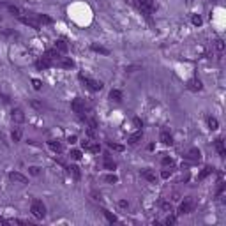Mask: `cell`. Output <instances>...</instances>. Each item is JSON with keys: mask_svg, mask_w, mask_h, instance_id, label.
Instances as JSON below:
<instances>
[{"mask_svg": "<svg viewBox=\"0 0 226 226\" xmlns=\"http://www.w3.org/2000/svg\"><path fill=\"white\" fill-rule=\"evenodd\" d=\"M30 212L37 217V219H42V217L46 216V207H44V203H42L41 200H34V201H32V207H30Z\"/></svg>", "mask_w": 226, "mask_h": 226, "instance_id": "6da1fadb", "label": "cell"}, {"mask_svg": "<svg viewBox=\"0 0 226 226\" xmlns=\"http://www.w3.org/2000/svg\"><path fill=\"white\" fill-rule=\"evenodd\" d=\"M80 80H81L83 83H87L92 90H101L103 88V83L97 81V80H94V78H87V76H83V74H80Z\"/></svg>", "mask_w": 226, "mask_h": 226, "instance_id": "7a4b0ae2", "label": "cell"}, {"mask_svg": "<svg viewBox=\"0 0 226 226\" xmlns=\"http://www.w3.org/2000/svg\"><path fill=\"white\" fill-rule=\"evenodd\" d=\"M20 20H21V23L28 25V27L35 28V30H39V28H41V23L37 21V18H35V16H20Z\"/></svg>", "mask_w": 226, "mask_h": 226, "instance_id": "3957f363", "label": "cell"}, {"mask_svg": "<svg viewBox=\"0 0 226 226\" xmlns=\"http://www.w3.org/2000/svg\"><path fill=\"white\" fill-rule=\"evenodd\" d=\"M53 64H55V65H58V67H65V69H71V67H74V62H72L71 58H67V57H57V58L53 60Z\"/></svg>", "mask_w": 226, "mask_h": 226, "instance_id": "277c9868", "label": "cell"}, {"mask_svg": "<svg viewBox=\"0 0 226 226\" xmlns=\"http://www.w3.org/2000/svg\"><path fill=\"white\" fill-rule=\"evenodd\" d=\"M11 118H12L14 124H23L25 122V113H23L21 108H14V110L11 111Z\"/></svg>", "mask_w": 226, "mask_h": 226, "instance_id": "5b68a950", "label": "cell"}, {"mask_svg": "<svg viewBox=\"0 0 226 226\" xmlns=\"http://www.w3.org/2000/svg\"><path fill=\"white\" fill-rule=\"evenodd\" d=\"M81 147L85 150L92 152V154H99V152H101V145L95 143V141H81Z\"/></svg>", "mask_w": 226, "mask_h": 226, "instance_id": "8992f818", "label": "cell"}, {"mask_svg": "<svg viewBox=\"0 0 226 226\" xmlns=\"http://www.w3.org/2000/svg\"><path fill=\"white\" fill-rule=\"evenodd\" d=\"M193 208H194V201H193V200H184V201L180 203L178 214H189V212H193Z\"/></svg>", "mask_w": 226, "mask_h": 226, "instance_id": "52a82bcc", "label": "cell"}, {"mask_svg": "<svg viewBox=\"0 0 226 226\" xmlns=\"http://www.w3.org/2000/svg\"><path fill=\"white\" fill-rule=\"evenodd\" d=\"M71 108L74 110V113H78L80 117H83V113H85V103H83L81 99H74L71 103Z\"/></svg>", "mask_w": 226, "mask_h": 226, "instance_id": "ba28073f", "label": "cell"}, {"mask_svg": "<svg viewBox=\"0 0 226 226\" xmlns=\"http://www.w3.org/2000/svg\"><path fill=\"white\" fill-rule=\"evenodd\" d=\"M159 140H161V143H165V145H173V136H171V133H170L168 129H163V131H161Z\"/></svg>", "mask_w": 226, "mask_h": 226, "instance_id": "9c48e42d", "label": "cell"}, {"mask_svg": "<svg viewBox=\"0 0 226 226\" xmlns=\"http://www.w3.org/2000/svg\"><path fill=\"white\" fill-rule=\"evenodd\" d=\"M9 178L12 180V182H16V184H27V182H28V178H27L25 175L18 173V171H11Z\"/></svg>", "mask_w": 226, "mask_h": 226, "instance_id": "30bf717a", "label": "cell"}, {"mask_svg": "<svg viewBox=\"0 0 226 226\" xmlns=\"http://www.w3.org/2000/svg\"><path fill=\"white\" fill-rule=\"evenodd\" d=\"M187 88H189V90H193V92H198V90H201V88H203V85H201V81H200L198 78H193V80H189V81H187Z\"/></svg>", "mask_w": 226, "mask_h": 226, "instance_id": "8fae6325", "label": "cell"}, {"mask_svg": "<svg viewBox=\"0 0 226 226\" xmlns=\"http://www.w3.org/2000/svg\"><path fill=\"white\" fill-rule=\"evenodd\" d=\"M138 4H140V7H141V11L143 12H150V11L154 9V4H152V0H138Z\"/></svg>", "mask_w": 226, "mask_h": 226, "instance_id": "7c38bea8", "label": "cell"}, {"mask_svg": "<svg viewBox=\"0 0 226 226\" xmlns=\"http://www.w3.org/2000/svg\"><path fill=\"white\" fill-rule=\"evenodd\" d=\"M187 159H189V161H193V163L200 161V159H201V154H200V150H198V148H191V150L187 152Z\"/></svg>", "mask_w": 226, "mask_h": 226, "instance_id": "4fadbf2b", "label": "cell"}, {"mask_svg": "<svg viewBox=\"0 0 226 226\" xmlns=\"http://www.w3.org/2000/svg\"><path fill=\"white\" fill-rule=\"evenodd\" d=\"M103 163H104V168H106V170H110V171H113V170L117 168V165H115V161H113V159L110 157V155H104Z\"/></svg>", "mask_w": 226, "mask_h": 226, "instance_id": "5bb4252c", "label": "cell"}, {"mask_svg": "<svg viewBox=\"0 0 226 226\" xmlns=\"http://www.w3.org/2000/svg\"><path fill=\"white\" fill-rule=\"evenodd\" d=\"M90 50L95 53H101V55H110V50L108 48H104V46H101V44H92L90 46Z\"/></svg>", "mask_w": 226, "mask_h": 226, "instance_id": "9a60e30c", "label": "cell"}, {"mask_svg": "<svg viewBox=\"0 0 226 226\" xmlns=\"http://www.w3.org/2000/svg\"><path fill=\"white\" fill-rule=\"evenodd\" d=\"M216 150H217V152H219V155H221V157H224V155H226L224 141H223L221 138H219V140H216Z\"/></svg>", "mask_w": 226, "mask_h": 226, "instance_id": "2e32d148", "label": "cell"}, {"mask_svg": "<svg viewBox=\"0 0 226 226\" xmlns=\"http://www.w3.org/2000/svg\"><path fill=\"white\" fill-rule=\"evenodd\" d=\"M50 65H53V64L48 57H42L41 60H37V67H39V69H48Z\"/></svg>", "mask_w": 226, "mask_h": 226, "instance_id": "e0dca14e", "label": "cell"}, {"mask_svg": "<svg viewBox=\"0 0 226 226\" xmlns=\"http://www.w3.org/2000/svg\"><path fill=\"white\" fill-rule=\"evenodd\" d=\"M110 99L115 101V103H120V101H122V92L117 90V88H113L111 92H110Z\"/></svg>", "mask_w": 226, "mask_h": 226, "instance_id": "ac0fdd59", "label": "cell"}, {"mask_svg": "<svg viewBox=\"0 0 226 226\" xmlns=\"http://www.w3.org/2000/svg\"><path fill=\"white\" fill-rule=\"evenodd\" d=\"M55 50H57L58 53H65V52H67V44H65V41H62V39H60V41H57V42H55Z\"/></svg>", "mask_w": 226, "mask_h": 226, "instance_id": "d6986e66", "label": "cell"}, {"mask_svg": "<svg viewBox=\"0 0 226 226\" xmlns=\"http://www.w3.org/2000/svg\"><path fill=\"white\" fill-rule=\"evenodd\" d=\"M212 170H214V168H210V166H205V168H203V170H201V171L198 173V180H203L205 177H208V175L212 173Z\"/></svg>", "mask_w": 226, "mask_h": 226, "instance_id": "ffe728a7", "label": "cell"}, {"mask_svg": "<svg viewBox=\"0 0 226 226\" xmlns=\"http://www.w3.org/2000/svg\"><path fill=\"white\" fill-rule=\"evenodd\" d=\"M141 175H143V178H147L148 182H155V173H154V171H150V170H143Z\"/></svg>", "mask_w": 226, "mask_h": 226, "instance_id": "44dd1931", "label": "cell"}, {"mask_svg": "<svg viewBox=\"0 0 226 226\" xmlns=\"http://www.w3.org/2000/svg\"><path fill=\"white\" fill-rule=\"evenodd\" d=\"M48 145H50V148H52V150H55V152H62V150H64V147H62L60 141H55V140H52Z\"/></svg>", "mask_w": 226, "mask_h": 226, "instance_id": "7402d4cb", "label": "cell"}, {"mask_svg": "<svg viewBox=\"0 0 226 226\" xmlns=\"http://www.w3.org/2000/svg\"><path fill=\"white\" fill-rule=\"evenodd\" d=\"M141 136H143V134H141V131H138V133H134L133 136L129 138V141H127V143H129V145H136V143H138V141H140V140H141Z\"/></svg>", "mask_w": 226, "mask_h": 226, "instance_id": "603a6c76", "label": "cell"}, {"mask_svg": "<svg viewBox=\"0 0 226 226\" xmlns=\"http://www.w3.org/2000/svg\"><path fill=\"white\" fill-rule=\"evenodd\" d=\"M67 171H69V173L76 178V180L81 177V173H80V168H78V166H69V168H67Z\"/></svg>", "mask_w": 226, "mask_h": 226, "instance_id": "cb8c5ba5", "label": "cell"}, {"mask_svg": "<svg viewBox=\"0 0 226 226\" xmlns=\"http://www.w3.org/2000/svg\"><path fill=\"white\" fill-rule=\"evenodd\" d=\"M207 122H208V129H210V131H216L217 125H219V124H217V118H214V117H208Z\"/></svg>", "mask_w": 226, "mask_h": 226, "instance_id": "d4e9b609", "label": "cell"}, {"mask_svg": "<svg viewBox=\"0 0 226 226\" xmlns=\"http://www.w3.org/2000/svg\"><path fill=\"white\" fill-rule=\"evenodd\" d=\"M11 138H12V141H20V138H21V129H20V127L12 129V133H11Z\"/></svg>", "mask_w": 226, "mask_h": 226, "instance_id": "484cf974", "label": "cell"}, {"mask_svg": "<svg viewBox=\"0 0 226 226\" xmlns=\"http://www.w3.org/2000/svg\"><path fill=\"white\" fill-rule=\"evenodd\" d=\"M35 18H37L39 23H53L52 18H50V16H44V14H35Z\"/></svg>", "mask_w": 226, "mask_h": 226, "instance_id": "4316f807", "label": "cell"}, {"mask_svg": "<svg viewBox=\"0 0 226 226\" xmlns=\"http://www.w3.org/2000/svg\"><path fill=\"white\" fill-rule=\"evenodd\" d=\"M7 9H9V12H12V14L21 16V9H20V7H16V5H7Z\"/></svg>", "mask_w": 226, "mask_h": 226, "instance_id": "83f0119b", "label": "cell"}, {"mask_svg": "<svg viewBox=\"0 0 226 226\" xmlns=\"http://www.w3.org/2000/svg\"><path fill=\"white\" fill-rule=\"evenodd\" d=\"M32 85H34V88H35V90H41V88H42V81H41V80H37V78H34V80H32Z\"/></svg>", "mask_w": 226, "mask_h": 226, "instance_id": "f1b7e54d", "label": "cell"}, {"mask_svg": "<svg viewBox=\"0 0 226 226\" xmlns=\"http://www.w3.org/2000/svg\"><path fill=\"white\" fill-rule=\"evenodd\" d=\"M104 217H106V219H108L110 223H117V217L113 216L111 212H108V210H104Z\"/></svg>", "mask_w": 226, "mask_h": 226, "instance_id": "f546056e", "label": "cell"}, {"mask_svg": "<svg viewBox=\"0 0 226 226\" xmlns=\"http://www.w3.org/2000/svg\"><path fill=\"white\" fill-rule=\"evenodd\" d=\"M71 159H74V161H78V159H81V152L80 150H71Z\"/></svg>", "mask_w": 226, "mask_h": 226, "instance_id": "4dcf8cb0", "label": "cell"}, {"mask_svg": "<svg viewBox=\"0 0 226 226\" xmlns=\"http://www.w3.org/2000/svg\"><path fill=\"white\" fill-rule=\"evenodd\" d=\"M104 180H106V182H110V184H115L118 178H117V175H106V177H104Z\"/></svg>", "mask_w": 226, "mask_h": 226, "instance_id": "1f68e13d", "label": "cell"}, {"mask_svg": "<svg viewBox=\"0 0 226 226\" xmlns=\"http://www.w3.org/2000/svg\"><path fill=\"white\" fill-rule=\"evenodd\" d=\"M108 147H110V148H113V150H124L122 145H117V143H113V141H110V143H108Z\"/></svg>", "mask_w": 226, "mask_h": 226, "instance_id": "d6a6232c", "label": "cell"}, {"mask_svg": "<svg viewBox=\"0 0 226 226\" xmlns=\"http://www.w3.org/2000/svg\"><path fill=\"white\" fill-rule=\"evenodd\" d=\"M165 223H166L168 226H170V224H175V223H177V217H175V216H168Z\"/></svg>", "mask_w": 226, "mask_h": 226, "instance_id": "836d02e7", "label": "cell"}, {"mask_svg": "<svg viewBox=\"0 0 226 226\" xmlns=\"http://www.w3.org/2000/svg\"><path fill=\"white\" fill-rule=\"evenodd\" d=\"M163 165H165V166H171V165H173V159L166 155V157H163Z\"/></svg>", "mask_w": 226, "mask_h": 226, "instance_id": "e575fe53", "label": "cell"}, {"mask_svg": "<svg viewBox=\"0 0 226 226\" xmlns=\"http://www.w3.org/2000/svg\"><path fill=\"white\" fill-rule=\"evenodd\" d=\"M193 25H196V27H200V25H201V18H200L198 14H194V16H193Z\"/></svg>", "mask_w": 226, "mask_h": 226, "instance_id": "d590c367", "label": "cell"}, {"mask_svg": "<svg viewBox=\"0 0 226 226\" xmlns=\"http://www.w3.org/2000/svg\"><path fill=\"white\" fill-rule=\"evenodd\" d=\"M161 207H163V210H166V212H173L171 205H170V203H166V201H163V203H161Z\"/></svg>", "mask_w": 226, "mask_h": 226, "instance_id": "8d00e7d4", "label": "cell"}, {"mask_svg": "<svg viewBox=\"0 0 226 226\" xmlns=\"http://www.w3.org/2000/svg\"><path fill=\"white\" fill-rule=\"evenodd\" d=\"M216 48L219 50V52H223V50H224V42L221 41V39H217V41H216Z\"/></svg>", "mask_w": 226, "mask_h": 226, "instance_id": "74e56055", "label": "cell"}, {"mask_svg": "<svg viewBox=\"0 0 226 226\" xmlns=\"http://www.w3.org/2000/svg\"><path fill=\"white\" fill-rule=\"evenodd\" d=\"M28 170H30V175H39V168L37 166H30Z\"/></svg>", "mask_w": 226, "mask_h": 226, "instance_id": "f35d334b", "label": "cell"}, {"mask_svg": "<svg viewBox=\"0 0 226 226\" xmlns=\"http://www.w3.org/2000/svg\"><path fill=\"white\" fill-rule=\"evenodd\" d=\"M161 177H163V178H170V177H171V170H165V171L161 173Z\"/></svg>", "mask_w": 226, "mask_h": 226, "instance_id": "ab89813d", "label": "cell"}, {"mask_svg": "<svg viewBox=\"0 0 226 226\" xmlns=\"http://www.w3.org/2000/svg\"><path fill=\"white\" fill-rule=\"evenodd\" d=\"M32 106H34V108H37V110H41V108H42V104L39 103V101H32Z\"/></svg>", "mask_w": 226, "mask_h": 226, "instance_id": "60d3db41", "label": "cell"}, {"mask_svg": "<svg viewBox=\"0 0 226 226\" xmlns=\"http://www.w3.org/2000/svg\"><path fill=\"white\" fill-rule=\"evenodd\" d=\"M118 205L122 207V208H125V207L129 205V203H127V201H125V200H120V203H118Z\"/></svg>", "mask_w": 226, "mask_h": 226, "instance_id": "b9f144b4", "label": "cell"}, {"mask_svg": "<svg viewBox=\"0 0 226 226\" xmlns=\"http://www.w3.org/2000/svg\"><path fill=\"white\" fill-rule=\"evenodd\" d=\"M134 125H136V127H141V120H140V118H134Z\"/></svg>", "mask_w": 226, "mask_h": 226, "instance_id": "7bdbcfd3", "label": "cell"}, {"mask_svg": "<svg viewBox=\"0 0 226 226\" xmlns=\"http://www.w3.org/2000/svg\"><path fill=\"white\" fill-rule=\"evenodd\" d=\"M69 143H76V136H69Z\"/></svg>", "mask_w": 226, "mask_h": 226, "instance_id": "ee69618b", "label": "cell"}]
</instances>
